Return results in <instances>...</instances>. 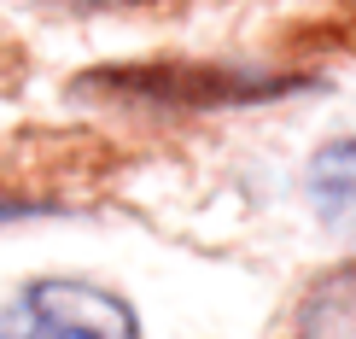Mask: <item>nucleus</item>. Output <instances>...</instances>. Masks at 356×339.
<instances>
[{
    "instance_id": "1",
    "label": "nucleus",
    "mask_w": 356,
    "mask_h": 339,
    "mask_svg": "<svg viewBox=\"0 0 356 339\" xmlns=\"http://www.w3.org/2000/svg\"><path fill=\"white\" fill-rule=\"evenodd\" d=\"M0 339H140L135 310L88 281H29L12 304H0Z\"/></svg>"
},
{
    "instance_id": "2",
    "label": "nucleus",
    "mask_w": 356,
    "mask_h": 339,
    "mask_svg": "<svg viewBox=\"0 0 356 339\" xmlns=\"http://www.w3.org/2000/svg\"><path fill=\"white\" fill-rule=\"evenodd\" d=\"M292 339H356V263H339L304 292Z\"/></svg>"
},
{
    "instance_id": "3",
    "label": "nucleus",
    "mask_w": 356,
    "mask_h": 339,
    "mask_svg": "<svg viewBox=\"0 0 356 339\" xmlns=\"http://www.w3.org/2000/svg\"><path fill=\"white\" fill-rule=\"evenodd\" d=\"M309 194L321 199L333 223H356V141H333L309 164Z\"/></svg>"
},
{
    "instance_id": "4",
    "label": "nucleus",
    "mask_w": 356,
    "mask_h": 339,
    "mask_svg": "<svg viewBox=\"0 0 356 339\" xmlns=\"http://www.w3.org/2000/svg\"><path fill=\"white\" fill-rule=\"evenodd\" d=\"M18 211H24L18 199H0V216H18Z\"/></svg>"
},
{
    "instance_id": "5",
    "label": "nucleus",
    "mask_w": 356,
    "mask_h": 339,
    "mask_svg": "<svg viewBox=\"0 0 356 339\" xmlns=\"http://www.w3.org/2000/svg\"><path fill=\"white\" fill-rule=\"evenodd\" d=\"M58 6H106V0H58Z\"/></svg>"
}]
</instances>
